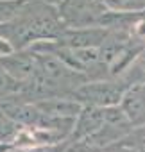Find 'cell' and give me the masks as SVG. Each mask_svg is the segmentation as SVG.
<instances>
[{"instance_id":"cell-1","label":"cell","mask_w":145,"mask_h":152,"mask_svg":"<svg viewBox=\"0 0 145 152\" xmlns=\"http://www.w3.org/2000/svg\"><path fill=\"white\" fill-rule=\"evenodd\" d=\"M56 6L45 0H29L15 18L0 25V38L6 39L13 50L29 48L38 41H56L64 32Z\"/></svg>"},{"instance_id":"cell-2","label":"cell","mask_w":145,"mask_h":152,"mask_svg":"<svg viewBox=\"0 0 145 152\" xmlns=\"http://www.w3.org/2000/svg\"><path fill=\"white\" fill-rule=\"evenodd\" d=\"M129 84L122 77H108V79H93L83 83L72 95L83 106H97L108 107L116 106L122 102L124 93L127 91Z\"/></svg>"},{"instance_id":"cell-3","label":"cell","mask_w":145,"mask_h":152,"mask_svg":"<svg viewBox=\"0 0 145 152\" xmlns=\"http://www.w3.org/2000/svg\"><path fill=\"white\" fill-rule=\"evenodd\" d=\"M59 16L66 27H100L109 7L104 0H63L57 6Z\"/></svg>"},{"instance_id":"cell-4","label":"cell","mask_w":145,"mask_h":152,"mask_svg":"<svg viewBox=\"0 0 145 152\" xmlns=\"http://www.w3.org/2000/svg\"><path fill=\"white\" fill-rule=\"evenodd\" d=\"M0 63L22 84V88L23 84L32 81L38 73L36 52L32 48H22V50H13L9 54H4V56H0Z\"/></svg>"},{"instance_id":"cell-5","label":"cell","mask_w":145,"mask_h":152,"mask_svg":"<svg viewBox=\"0 0 145 152\" xmlns=\"http://www.w3.org/2000/svg\"><path fill=\"white\" fill-rule=\"evenodd\" d=\"M106 122V107L83 106L81 113L75 118V125L72 131V141H86L90 140Z\"/></svg>"},{"instance_id":"cell-6","label":"cell","mask_w":145,"mask_h":152,"mask_svg":"<svg viewBox=\"0 0 145 152\" xmlns=\"http://www.w3.org/2000/svg\"><path fill=\"white\" fill-rule=\"evenodd\" d=\"M108 29L106 27H81V29H72L66 27L64 32L61 34L59 39H56L61 45L66 47H100L108 36Z\"/></svg>"},{"instance_id":"cell-7","label":"cell","mask_w":145,"mask_h":152,"mask_svg":"<svg viewBox=\"0 0 145 152\" xmlns=\"http://www.w3.org/2000/svg\"><path fill=\"white\" fill-rule=\"evenodd\" d=\"M120 106L134 125L145 124V84L129 86Z\"/></svg>"},{"instance_id":"cell-8","label":"cell","mask_w":145,"mask_h":152,"mask_svg":"<svg viewBox=\"0 0 145 152\" xmlns=\"http://www.w3.org/2000/svg\"><path fill=\"white\" fill-rule=\"evenodd\" d=\"M23 129L25 127L20 122H16L13 116H9L2 107H0V143L15 147Z\"/></svg>"},{"instance_id":"cell-9","label":"cell","mask_w":145,"mask_h":152,"mask_svg":"<svg viewBox=\"0 0 145 152\" xmlns=\"http://www.w3.org/2000/svg\"><path fill=\"white\" fill-rule=\"evenodd\" d=\"M118 77H122L129 86L145 84V50L134 57V61L127 66V70L122 75H118Z\"/></svg>"},{"instance_id":"cell-10","label":"cell","mask_w":145,"mask_h":152,"mask_svg":"<svg viewBox=\"0 0 145 152\" xmlns=\"http://www.w3.org/2000/svg\"><path fill=\"white\" fill-rule=\"evenodd\" d=\"M120 145L134 150V152H145V124L136 125L124 140L118 141Z\"/></svg>"},{"instance_id":"cell-11","label":"cell","mask_w":145,"mask_h":152,"mask_svg":"<svg viewBox=\"0 0 145 152\" xmlns=\"http://www.w3.org/2000/svg\"><path fill=\"white\" fill-rule=\"evenodd\" d=\"M20 90H22V84L0 63V99L9 97V95H16V93H20Z\"/></svg>"},{"instance_id":"cell-12","label":"cell","mask_w":145,"mask_h":152,"mask_svg":"<svg viewBox=\"0 0 145 152\" xmlns=\"http://www.w3.org/2000/svg\"><path fill=\"white\" fill-rule=\"evenodd\" d=\"M27 2L29 0H0V25L15 18Z\"/></svg>"},{"instance_id":"cell-13","label":"cell","mask_w":145,"mask_h":152,"mask_svg":"<svg viewBox=\"0 0 145 152\" xmlns=\"http://www.w3.org/2000/svg\"><path fill=\"white\" fill-rule=\"evenodd\" d=\"M113 11H145V0H104Z\"/></svg>"},{"instance_id":"cell-14","label":"cell","mask_w":145,"mask_h":152,"mask_svg":"<svg viewBox=\"0 0 145 152\" xmlns=\"http://www.w3.org/2000/svg\"><path fill=\"white\" fill-rule=\"evenodd\" d=\"M68 141L70 140H66L63 143H57V145H43V147H29V148H16V147H13L9 152H64Z\"/></svg>"},{"instance_id":"cell-15","label":"cell","mask_w":145,"mask_h":152,"mask_svg":"<svg viewBox=\"0 0 145 152\" xmlns=\"http://www.w3.org/2000/svg\"><path fill=\"white\" fill-rule=\"evenodd\" d=\"M64 152H93V148L86 143V141H68Z\"/></svg>"},{"instance_id":"cell-16","label":"cell","mask_w":145,"mask_h":152,"mask_svg":"<svg viewBox=\"0 0 145 152\" xmlns=\"http://www.w3.org/2000/svg\"><path fill=\"white\" fill-rule=\"evenodd\" d=\"M13 147H9V145H4V143H0V152H9Z\"/></svg>"},{"instance_id":"cell-17","label":"cell","mask_w":145,"mask_h":152,"mask_svg":"<svg viewBox=\"0 0 145 152\" xmlns=\"http://www.w3.org/2000/svg\"><path fill=\"white\" fill-rule=\"evenodd\" d=\"M45 2H48V4H52V6H56V7H57V6L63 2V0H45Z\"/></svg>"}]
</instances>
